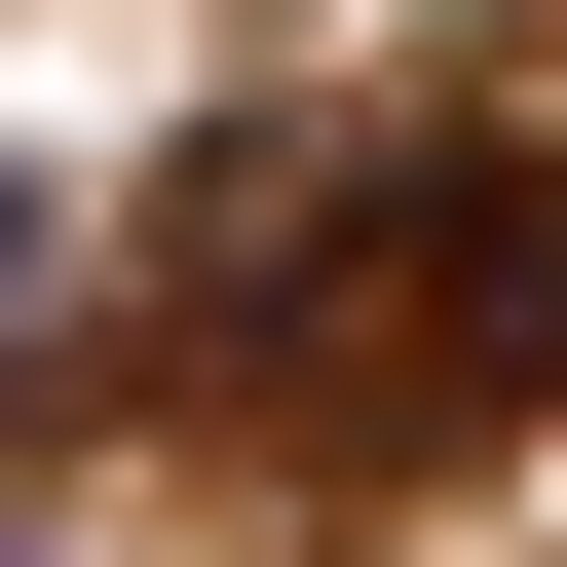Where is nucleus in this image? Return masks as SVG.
I'll return each mask as SVG.
<instances>
[{
	"label": "nucleus",
	"mask_w": 567,
	"mask_h": 567,
	"mask_svg": "<svg viewBox=\"0 0 567 567\" xmlns=\"http://www.w3.org/2000/svg\"><path fill=\"white\" fill-rule=\"evenodd\" d=\"M341 379L379 416H567V152H416L341 227Z\"/></svg>",
	"instance_id": "f257e3e1"
},
{
	"label": "nucleus",
	"mask_w": 567,
	"mask_h": 567,
	"mask_svg": "<svg viewBox=\"0 0 567 567\" xmlns=\"http://www.w3.org/2000/svg\"><path fill=\"white\" fill-rule=\"evenodd\" d=\"M0 341H39V189H0Z\"/></svg>",
	"instance_id": "f03ea898"
}]
</instances>
